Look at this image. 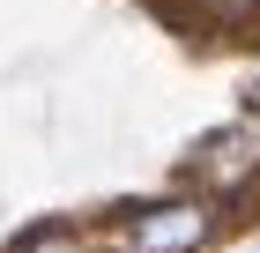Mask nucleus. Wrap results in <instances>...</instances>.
I'll return each mask as SVG.
<instances>
[{"mask_svg": "<svg viewBox=\"0 0 260 253\" xmlns=\"http://www.w3.org/2000/svg\"><path fill=\"white\" fill-rule=\"evenodd\" d=\"M208 231H216L208 209L179 194V201H149V209H134L119 231H112V253H201Z\"/></svg>", "mask_w": 260, "mask_h": 253, "instance_id": "nucleus-1", "label": "nucleus"}, {"mask_svg": "<svg viewBox=\"0 0 260 253\" xmlns=\"http://www.w3.org/2000/svg\"><path fill=\"white\" fill-rule=\"evenodd\" d=\"M186 172L208 186V194H245L260 179V134L253 127H223V134H208L193 156H186Z\"/></svg>", "mask_w": 260, "mask_h": 253, "instance_id": "nucleus-2", "label": "nucleus"}, {"mask_svg": "<svg viewBox=\"0 0 260 253\" xmlns=\"http://www.w3.org/2000/svg\"><path fill=\"white\" fill-rule=\"evenodd\" d=\"M15 253H89V246H82L75 231H60V223H45V231H22Z\"/></svg>", "mask_w": 260, "mask_h": 253, "instance_id": "nucleus-3", "label": "nucleus"}]
</instances>
